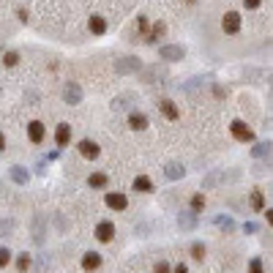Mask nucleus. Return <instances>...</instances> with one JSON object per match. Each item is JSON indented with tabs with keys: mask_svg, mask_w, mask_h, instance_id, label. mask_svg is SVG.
<instances>
[{
	"mask_svg": "<svg viewBox=\"0 0 273 273\" xmlns=\"http://www.w3.org/2000/svg\"><path fill=\"white\" fill-rule=\"evenodd\" d=\"M240 25H243V19H240L238 11H227L224 17H221V30H224L227 36H238V33H240Z\"/></svg>",
	"mask_w": 273,
	"mask_h": 273,
	"instance_id": "obj_1",
	"label": "nucleus"
},
{
	"mask_svg": "<svg viewBox=\"0 0 273 273\" xmlns=\"http://www.w3.org/2000/svg\"><path fill=\"white\" fill-rule=\"evenodd\" d=\"M159 58L161 60H170V63L183 60L186 58V47H180V44H164V47H159Z\"/></svg>",
	"mask_w": 273,
	"mask_h": 273,
	"instance_id": "obj_2",
	"label": "nucleus"
},
{
	"mask_svg": "<svg viewBox=\"0 0 273 273\" xmlns=\"http://www.w3.org/2000/svg\"><path fill=\"white\" fill-rule=\"evenodd\" d=\"M230 131H232V136H235L238 142H254V131H251L243 120H232Z\"/></svg>",
	"mask_w": 273,
	"mask_h": 273,
	"instance_id": "obj_3",
	"label": "nucleus"
},
{
	"mask_svg": "<svg viewBox=\"0 0 273 273\" xmlns=\"http://www.w3.org/2000/svg\"><path fill=\"white\" fill-rule=\"evenodd\" d=\"M104 202H107V208H112V210L129 208V197H126L123 191H107V194H104Z\"/></svg>",
	"mask_w": 273,
	"mask_h": 273,
	"instance_id": "obj_4",
	"label": "nucleus"
},
{
	"mask_svg": "<svg viewBox=\"0 0 273 273\" xmlns=\"http://www.w3.org/2000/svg\"><path fill=\"white\" fill-rule=\"evenodd\" d=\"M93 235H96L99 243H109V240L115 238V221H99Z\"/></svg>",
	"mask_w": 273,
	"mask_h": 273,
	"instance_id": "obj_5",
	"label": "nucleus"
},
{
	"mask_svg": "<svg viewBox=\"0 0 273 273\" xmlns=\"http://www.w3.org/2000/svg\"><path fill=\"white\" fill-rule=\"evenodd\" d=\"M44 136H47V126L41 123V120H30L28 123V139L33 145H41Z\"/></svg>",
	"mask_w": 273,
	"mask_h": 273,
	"instance_id": "obj_6",
	"label": "nucleus"
},
{
	"mask_svg": "<svg viewBox=\"0 0 273 273\" xmlns=\"http://www.w3.org/2000/svg\"><path fill=\"white\" fill-rule=\"evenodd\" d=\"M159 112L164 115L167 120H178L180 118V109H178V104H175L172 99H161L159 101Z\"/></svg>",
	"mask_w": 273,
	"mask_h": 273,
	"instance_id": "obj_7",
	"label": "nucleus"
},
{
	"mask_svg": "<svg viewBox=\"0 0 273 273\" xmlns=\"http://www.w3.org/2000/svg\"><path fill=\"white\" fill-rule=\"evenodd\" d=\"M139 68H142L139 58H123V60L115 63V71L118 74H134V71H139Z\"/></svg>",
	"mask_w": 273,
	"mask_h": 273,
	"instance_id": "obj_8",
	"label": "nucleus"
},
{
	"mask_svg": "<svg viewBox=\"0 0 273 273\" xmlns=\"http://www.w3.org/2000/svg\"><path fill=\"white\" fill-rule=\"evenodd\" d=\"M63 101L66 104H79V101H82V88H79L77 82H68L63 88Z\"/></svg>",
	"mask_w": 273,
	"mask_h": 273,
	"instance_id": "obj_9",
	"label": "nucleus"
},
{
	"mask_svg": "<svg viewBox=\"0 0 273 273\" xmlns=\"http://www.w3.org/2000/svg\"><path fill=\"white\" fill-rule=\"evenodd\" d=\"M77 150H79V156H82V159H90V161L99 159V153H101L99 145H96L93 139H82V142L77 145Z\"/></svg>",
	"mask_w": 273,
	"mask_h": 273,
	"instance_id": "obj_10",
	"label": "nucleus"
},
{
	"mask_svg": "<svg viewBox=\"0 0 273 273\" xmlns=\"http://www.w3.org/2000/svg\"><path fill=\"white\" fill-rule=\"evenodd\" d=\"M164 33H167V25L159 19V22L148 25V33H145V41H148V44H156V41H159V38H164Z\"/></svg>",
	"mask_w": 273,
	"mask_h": 273,
	"instance_id": "obj_11",
	"label": "nucleus"
},
{
	"mask_svg": "<svg viewBox=\"0 0 273 273\" xmlns=\"http://www.w3.org/2000/svg\"><path fill=\"white\" fill-rule=\"evenodd\" d=\"M101 262H104V260H101L99 251H88V254L82 257V271L93 273V271H99V268H101Z\"/></svg>",
	"mask_w": 273,
	"mask_h": 273,
	"instance_id": "obj_12",
	"label": "nucleus"
},
{
	"mask_svg": "<svg viewBox=\"0 0 273 273\" xmlns=\"http://www.w3.org/2000/svg\"><path fill=\"white\" fill-rule=\"evenodd\" d=\"M55 142H58L60 150H63L66 145L71 142V126H68V123H60L58 131H55Z\"/></svg>",
	"mask_w": 273,
	"mask_h": 273,
	"instance_id": "obj_13",
	"label": "nucleus"
},
{
	"mask_svg": "<svg viewBox=\"0 0 273 273\" xmlns=\"http://www.w3.org/2000/svg\"><path fill=\"white\" fill-rule=\"evenodd\" d=\"M88 30L93 33V36H104V33H107V19L99 17V14H93V17L88 19Z\"/></svg>",
	"mask_w": 273,
	"mask_h": 273,
	"instance_id": "obj_14",
	"label": "nucleus"
},
{
	"mask_svg": "<svg viewBox=\"0 0 273 273\" xmlns=\"http://www.w3.org/2000/svg\"><path fill=\"white\" fill-rule=\"evenodd\" d=\"M129 129L131 131H145L148 129V115L145 112H131L129 115Z\"/></svg>",
	"mask_w": 273,
	"mask_h": 273,
	"instance_id": "obj_15",
	"label": "nucleus"
},
{
	"mask_svg": "<svg viewBox=\"0 0 273 273\" xmlns=\"http://www.w3.org/2000/svg\"><path fill=\"white\" fill-rule=\"evenodd\" d=\"M205 205H208V200H205V194H202V191L191 194V200H189V208H191V213H194V216H200L202 210H205Z\"/></svg>",
	"mask_w": 273,
	"mask_h": 273,
	"instance_id": "obj_16",
	"label": "nucleus"
},
{
	"mask_svg": "<svg viewBox=\"0 0 273 273\" xmlns=\"http://www.w3.org/2000/svg\"><path fill=\"white\" fill-rule=\"evenodd\" d=\"M249 205H251V210H254V213H262V210H265V194H262L260 189H254L249 194Z\"/></svg>",
	"mask_w": 273,
	"mask_h": 273,
	"instance_id": "obj_17",
	"label": "nucleus"
},
{
	"mask_svg": "<svg viewBox=\"0 0 273 273\" xmlns=\"http://www.w3.org/2000/svg\"><path fill=\"white\" fill-rule=\"evenodd\" d=\"M107 183H109V175H107V172H93V175H88V186H90V189H107Z\"/></svg>",
	"mask_w": 273,
	"mask_h": 273,
	"instance_id": "obj_18",
	"label": "nucleus"
},
{
	"mask_svg": "<svg viewBox=\"0 0 273 273\" xmlns=\"http://www.w3.org/2000/svg\"><path fill=\"white\" fill-rule=\"evenodd\" d=\"M131 186H134V191H142V194H150V191H153V180H150L148 175H136Z\"/></svg>",
	"mask_w": 273,
	"mask_h": 273,
	"instance_id": "obj_19",
	"label": "nucleus"
},
{
	"mask_svg": "<svg viewBox=\"0 0 273 273\" xmlns=\"http://www.w3.org/2000/svg\"><path fill=\"white\" fill-rule=\"evenodd\" d=\"M8 172H11V180H14V183H17V186H28V180H30V172H28V170H25V167H11Z\"/></svg>",
	"mask_w": 273,
	"mask_h": 273,
	"instance_id": "obj_20",
	"label": "nucleus"
},
{
	"mask_svg": "<svg viewBox=\"0 0 273 273\" xmlns=\"http://www.w3.org/2000/svg\"><path fill=\"white\" fill-rule=\"evenodd\" d=\"M167 178H170V180H178V178H183V175H186V167L183 164H178V161H170V164H167Z\"/></svg>",
	"mask_w": 273,
	"mask_h": 273,
	"instance_id": "obj_21",
	"label": "nucleus"
},
{
	"mask_svg": "<svg viewBox=\"0 0 273 273\" xmlns=\"http://www.w3.org/2000/svg\"><path fill=\"white\" fill-rule=\"evenodd\" d=\"M194 224H197V216L191 213V210L178 216V227H180V230H194Z\"/></svg>",
	"mask_w": 273,
	"mask_h": 273,
	"instance_id": "obj_22",
	"label": "nucleus"
},
{
	"mask_svg": "<svg viewBox=\"0 0 273 273\" xmlns=\"http://www.w3.org/2000/svg\"><path fill=\"white\" fill-rule=\"evenodd\" d=\"M30 265H33V257H30L28 251H22V254H17V271H19V273H25Z\"/></svg>",
	"mask_w": 273,
	"mask_h": 273,
	"instance_id": "obj_23",
	"label": "nucleus"
},
{
	"mask_svg": "<svg viewBox=\"0 0 273 273\" xmlns=\"http://www.w3.org/2000/svg\"><path fill=\"white\" fill-rule=\"evenodd\" d=\"M191 257H194V260L197 262H202V260H205V243H200V240H197V243H191Z\"/></svg>",
	"mask_w": 273,
	"mask_h": 273,
	"instance_id": "obj_24",
	"label": "nucleus"
},
{
	"mask_svg": "<svg viewBox=\"0 0 273 273\" xmlns=\"http://www.w3.org/2000/svg\"><path fill=\"white\" fill-rule=\"evenodd\" d=\"M19 63V52H14V49H8V52H3V66H8V68H14V66Z\"/></svg>",
	"mask_w": 273,
	"mask_h": 273,
	"instance_id": "obj_25",
	"label": "nucleus"
},
{
	"mask_svg": "<svg viewBox=\"0 0 273 273\" xmlns=\"http://www.w3.org/2000/svg\"><path fill=\"white\" fill-rule=\"evenodd\" d=\"M268 153H271V142H260V145L251 148V156H254V159H262V156H268Z\"/></svg>",
	"mask_w": 273,
	"mask_h": 273,
	"instance_id": "obj_26",
	"label": "nucleus"
},
{
	"mask_svg": "<svg viewBox=\"0 0 273 273\" xmlns=\"http://www.w3.org/2000/svg\"><path fill=\"white\" fill-rule=\"evenodd\" d=\"M216 224H219L224 232H232V227H235V224H232V219H227V216H219V219H216Z\"/></svg>",
	"mask_w": 273,
	"mask_h": 273,
	"instance_id": "obj_27",
	"label": "nucleus"
},
{
	"mask_svg": "<svg viewBox=\"0 0 273 273\" xmlns=\"http://www.w3.org/2000/svg\"><path fill=\"white\" fill-rule=\"evenodd\" d=\"M249 273H265V268H262V260H260V257H254V260L249 262Z\"/></svg>",
	"mask_w": 273,
	"mask_h": 273,
	"instance_id": "obj_28",
	"label": "nucleus"
},
{
	"mask_svg": "<svg viewBox=\"0 0 273 273\" xmlns=\"http://www.w3.org/2000/svg\"><path fill=\"white\" fill-rule=\"evenodd\" d=\"M8 262H11V251H8L6 246H3V249H0V268H6Z\"/></svg>",
	"mask_w": 273,
	"mask_h": 273,
	"instance_id": "obj_29",
	"label": "nucleus"
},
{
	"mask_svg": "<svg viewBox=\"0 0 273 273\" xmlns=\"http://www.w3.org/2000/svg\"><path fill=\"white\" fill-rule=\"evenodd\" d=\"M156 273H172V268H170V262H167V260H159V262H156Z\"/></svg>",
	"mask_w": 273,
	"mask_h": 273,
	"instance_id": "obj_30",
	"label": "nucleus"
},
{
	"mask_svg": "<svg viewBox=\"0 0 273 273\" xmlns=\"http://www.w3.org/2000/svg\"><path fill=\"white\" fill-rule=\"evenodd\" d=\"M136 30H139V33H148V17H136Z\"/></svg>",
	"mask_w": 273,
	"mask_h": 273,
	"instance_id": "obj_31",
	"label": "nucleus"
},
{
	"mask_svg": "<svg viewBox=\"0 0 273 273\" xmlns=\"http://www.w3.org/2000/svg\"><path fill=\"white\" fill-rule=\"evenodd\" d=\"M260 6H262V0H243V8H249V11H254Z\"/></svg>",
	"mask_w": 273,
	"mask_h": 273,
	"instance_id": "obj_32",
	"label": "nucleus"
},
{
	"mask_svg": "<svg viewBox=\"0 0 273 273\" xmlns=\"http://www.w3.org/2000/svg\"><path fill=\"white\" fill-rule=\"evenodd\" d=\"M257 230H260V227H257L254 221H246V224H243V232H246V235H254Z\"/></svg>",
	"mask_w": 273,
	"mask_h": 273,
	"instance_id": "obj_33",
	"label": "nucleus"
},
{
	"mask_svg": "<svg viewBox=\"0 0 273 273\" xmlns=\"http://www.w3.org/2000/svg\"><path fill=\"white\" fill-rule=\"evenodd\" d=\"M11 221H0V238H6V232H11Z\"/></svg>",
	"mask_w": 273,
	"mask_h": 273,
	"instance_id": "obj_34",
	"label": "nucleus"
},
{
	"mask_svg": "<svg viewBox=\"0 0 273 273\" xmlns=\"http://www.w3.org/2000/svg\"><path fill=\"white\" fill-rule=\"evenodd\" d=\"M17 17H19V22H28V11L25 8H17Z\"/></svg>",
	"mask_w": 273,
	"mask_h": 273,
	"instance_id": "obj_35",
	"label": "nucleus"
},
{
	"mask_svg": "<svg viewBox=\"0 0 273 273\" xmlns=\"http://www.w3.org/2000/svg\"><path fill=\"white\" fill-rule=\"evenodd\" d=\"M172 273H189V268H186V265H175Z\"/></svg>",
	"mask_w": 273,
	"mask_h": 273,
	"instance_id": "obj_36",
	"label": "nucleus"
},
{
	"mask_svg": "<svg viewBox=\"0 0 273 273\" xmlns=\"http://www.w3.org/2000/svg\"><path fill=\"white\" fill-rule=\"evenodd\" d=\"M3 150H6V134L0 131V153H3Z\"/></svg>",
	"mask_w": 273,
	"mask_h": 273,
	"instance_id": "obj_37",
	"label": "nucleus"
},
{
	"mask_svg": "<svg viewBox=\"0 0 273 273\" xmlns=\"http://www.w3.org/2000/svg\"><path fill=\"white\" fill-rule=\"evenodd\" d=\"M262 213H265V219H268V224H273V210L268 208V210H262Z\"/></svg>",
	"mask_w": 273,
	"mask_h": 273,
	"instance_id": "obj_38",
	"label": "nucleus"
},
{
	"mask_svg": "<svg viewBox=\"0 0 273 273\" xmlns=\"http://www.w3.org/2000/svg\"><path fill=\"white\" fill-rule=\"evenodd\" d=\"M186 3H189V6H194V3H197V0H186Z\"/></svg>",
	"mask_w": 273,
	"mask_h": 273,
	"instance_id": "obj_39",
	"label": "nucleus"
},
{
	"mask_svg": "<svg viewBox=\"0 0 273 273\" xmlns=\"http://www.w3.org/2000/svg\"><path fill=\"white\" fill-rule=\"evenodd\" d=\"M0 93H3V88H0Z\"/></svg>",
	"mask_w": 273,
	"mask_h": 273,
	"instance_id": "obj_40",
	"label": "nucleus"
}]
</instances>
